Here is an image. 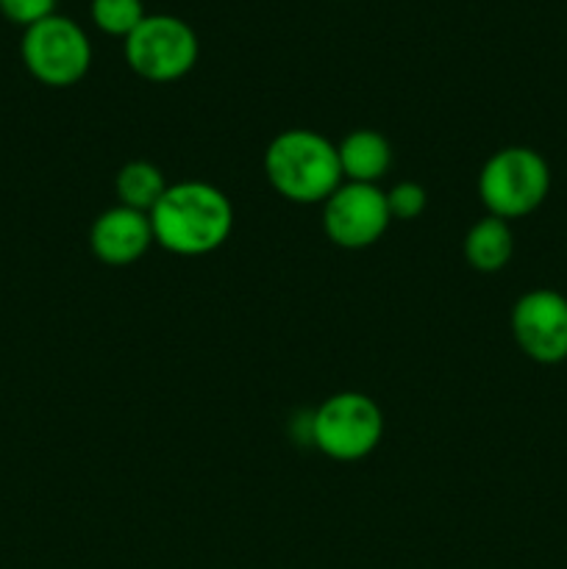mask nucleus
Returning a JSON list of instances; mask_svg holds the SVG:
<instances>
[{"instance_id":"obj_13","label":"nucleus","mask_w":567,"mask_h":569,"mask_svg":"<svg viewBox=\"0 0 567 569\" xmlns=\"http://www.w3.org/2000/svg\"><path fill=\"white\" fill-rule=\"evenodd\" d=\"M89 11H92V22L100 31L122 39L148 17L142 0H92Z\"/></svg>"},{"instance_id":"obj_6","label":"nucleus","mask_w":567,"mask_h":569,"mask_svg":"<svg viewBox=\"0 0 567 569\" xmlns=\"http://www.w3.org/2000/svg\"><path fill=\"white\" fill-rule=\"evenodd\" d=\"M384 415L376 400L361 392H339L322 400L311 415V442L337 461H359L378 448Z\"/></svg>"},{"instance_id":"obj_11","label":"nucleus","mask_w":567,"mask_h":569,"mask_svg":"<svg viewBox=\"0 0 567 569\" xmlns=\"http://www.w3.org/2000/svg\"><path fill=\"white\" fill-rule=\"evenodd\" d=\"M515 253V233L500 217H481L465 237V259L478 272H500Z\"/></svg>"},{"instance_id":"obj_9","label":"nucleus","mask_w":567,"mask_h":569,"mask_svg":"<svg viewBox=\"0 0 567 569\" xmlns=\"http://www.w3.org/2000/svg\"><path fill=\"white\" fill-rule=\"evenodd\" d=\"M89 244L98 261L109 267H128L142 259L153 244V228H150V214L133 211L128 206H115L103 211L92 222L89 231Z\"/></svg>"},{"instance_id":"obj_3","label":"nucleus","mask_w":567,"mask_h":569,"mask_svg":"<svg viewBox=\"0 0 567 569\" xmlns=\"http://www.w3.org/2000/svg\"><path fill=\"white\" fill-rule=\"evenodd\" d=\"M550 192V167L537 150L511 144L484 161L478 172V198L500 220H517L545 203Z\"/></svg>"},{"instance_id":"obj_1","label":"nucleus","mask_w":567,"mask_h":569,"mask_svg":"<svg viewBox=\"0 0 567 569\" xmlns=\"http://www.w3.org/2000/svg\"><path fill=\"white\" fill-rule=\"evenodd\" d=\"M150 228L153 242L176 256L215 253L233 231V206L211 183H172L150 211Z\"/></svg>"},{"instance_id":"obj_2","label":"nucleus","mask_w":567,"mask_h":569,"mask_svg":"<svg viewBox=\"0 0 567 569\" xmlns=\"http://www.w3.org/2000/svg\"><path fill=\"white\" fill-rule=\"evenodd\" d=\"M265 172L272 189L292 203H326L345 181L337 144L306 128H292L272 139L265 153Z\"/></svg>"},{"instance_id":"obj_5","label":"nucleus","mask_w":567,"mask_h":569,"mask_svg":"<svg viewBox=\"0 0 567 569\" xmlns=\"http://www.w3.org/2000/svg\"><path fill=\"white\" fill-rule=\"evenodd\" d=\"M198 33L181 17L148 14L126 37L128 67L145 81H178L198 64Z\"/></svg>"},{"instance_id":"obj_15","label":"nucleus","mask_w":567,"mask_h":569,"mask_svg":"<svg viewBox=\"0 0 567 569\" xmlns=\"http://www.w3.org/2000/svg\"><path fill=\"white\" fill-rule=\"evenodd\" d=\"M0 11H3L6 20L31 28L42 22L44 17L56 14V0H0Z\"/></svg>"},{"instance_id":"obj_7","label":"nucleus","mask_w":567,"mask_h":569,"mask_svg":"<svg viewBox=\"0 0 567 569\" xmlns=\"http://www.w3.org/2000/svg\"><path fill=\"white\" fill-rule=\"evenodd\" d=\"M392 214L378 183H339L322 203V228L345 250H365L387 233Z\"/></svg>"},{"instance_id":"obj_12","label":"nucleus","mask_w":567,"mask_h":569,"mask_svg":"<svg viewBox=\"0 0 567 569\" xmlns=\"http://www.w3.org/2000/svg\"><path fill=\"white\" fill-rule=\"evenodd\" d=\"M167 187H170V183L165 181V172L142 159L122 164L115 181V192L120 206L142 211V214H150V211L156 209V203H159L161 194L167 192Z\"/></svg>"},{"instance_id":"obj_4","label":"nucleus","mask_w":567,"mask_h":569,"mask_svg":"<svg viewBox=\"0 0 567 569\" xmlns=\"http://www.w3.org/2000/svg\"><path fill=\"white\" fill-rule=\"evenodd\" d=\"M20 56L39 83L64 89L81 81L92 67V42L76 20L50 14L22 31Z\"/></svg>"},{"instance_id":"obj_8","label":"nucleus","mask_w":567,"mask_h":569,"mask_svg":"<svg viewBox=\"0 0 567 569\" xmlns=\"http://www.w3.org/2000/svg\"><path fill=\"white\" fill-rule=\"evenodd\" d=\"M511 333L523 353L537 365L567 359V298L556 289H531L511 309Z\"/></svg>"},{"instance_id":"obj_14","label":"nucleus","mask_w":567,"mask_h":569,"mask_svg":"<svg viewBox=\"0 0 567 569\" xmlns=\"http://www.w3.org/2000/svg\"><path fill=\"white\" fill-rule=\"evenodd\" d=\"M426 189L415 181H400L387 192V206L392 220H417L426 211Z\"/></svg>"},{"instance_id":"obj_10","label":"nucleus","mask_w":567,"mask_h":569,"mask_svg":"<svg viewBox=\"0 0 567 569\" xmlns=\"http://www.w3.org/2000/svg\"><path fill=\"white\" fill-rule=\"evenodd\" d=\"M337 153L342 178L354 183H378L392 167V144L387 142V137L370 131V128L348 133L337 144Z\"/></svg>"}]
</instances>
